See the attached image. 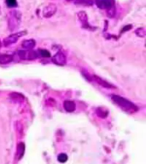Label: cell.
<instances>
[{
    "instance_id": "cell-1",
    "label": "cell",
    "mask_w": 146,
    "mask_h": 164,
    "mask_svg": "<svg viewBox=\"0 0 146 164\" xmlns=\"http://www.w3.org/2000/svg\"><path fill=\"white\" fill-rule=\"evenodd\" d=\"M111 99L114 102L115 104L121 107L124 111H127L128 113H134L137 112L138 109V106H136L132 102L129 101L128 99H125L119 95H111Z\"/></svg>"
},
{
    "instance_id": "cell-2",
    "label": "cell",
    "mask_w": 146,
    "mask_h": 164,
    "mask_svg": "<svg viewBox=\"0 0 146 164\" xmlns=\"http://www.w3.org/2000/svg\"><path fill=\"white\" fill-rule=\"evenodd\" d=\"M21 22H22V13L18 10H12L9 15V29L10 31L16 30L21 24Z\"/></svg>"
},
{
    "instance_id": "cell-3",
    "label": "cell",
    "mask_w": 146,
    "mask_h": 164,
    "mask_svg": "<svg viewBox=\"0 0 146 164\" xmlns=\"http://www.w3.org/2000/svg\"><path fill=\"white\" fill-rule=\"evenodd\" d=\"M18 57L22 60H34L39 58V54L37 51H34L32 50H22L17 52Z\"/></svg>"
},
{
    "instance_id": "cell-4",
    "label": "cell",
    "mask_w": 146,
    "mask_h": 164,
    "mask_svg": "<svg viewBox=\"0 0 146 164\" xmlns=\"http://www.w3.org/2000/svg\"><path fill=\"white\" fill-rule=\"evenodd\" d=\"M26 33H27L26 31H22V32H18V33L10 34V35H9L8 37H6V38L4 40L3 44H4V46H9V45H11L16 43V42L18 41V40H19L21 37H22L23 35H25Z\"/></svg>"
},
{
    "instance_id": "cell-5",
    "label": "cell",
    "mask_w": 146,
    "mask_h": 164,
    "mask_svg": "<svg viewBox=\"0 0 146 164\" xmlns=\"http://www.w3.org/2000/svg\"><path fill=\"white\" fill-rule=\"evenodd\" d=\"M57 7L55 4H49L45 7H44L42 10V16L45 18H50L54 16L57 12Z\"/></svg>"
},
{
    "instance_id": "cell-6",
    "label": "cell",
    "mask_w": 146,
    "mask_h": 164,
    "mask_svg": "<svg viewBox=\"0 0 146 164\" xmlns=\"http://www.w3.org/2000/svg\"><path fill=\"white\" fill-rule=\"evenodd\" d=\"M92 80L95 81L97 82L98 85H100L101 86H103V87H104V88H107V89H112V88L115 89V88H116V86H114L113 84H111V83L108 82L107 81H105V80L102 79L101 77L97 76L96 74H93V75H92Z\"/></svg>"
},
{
    "instance_id": "cell-7",
    "label": "cell",
    "mask_w": 146,
    "mask_h": 164,
    "mask_svg": "<svg viewBox=\"0 0 146 164\" xmlns=\"http://www.w3.org/2000/svg\"><path fill=\"white\" fill-rule=\"evenodd\" d=\"M52 62L57 64V65L59 66H63L66 64L67 63V58L64 55V53L59 51L56 53L53 57H52Z\"/></svg>"
},
{
    "instance_id": "cell-8",
    "label": "cell",
    "mask_w": 146,
    "mask_h": 164,
    "mask_svg": "<svg viewBox=\"0 0 146 164\" xmlns=\"http://www.w3.org/2000/svg\"><path fill=\"white\" fill-rule=\"evenodd\" d=\"M77 17H78V19L80 20L81 22V26L83 28H86V29H89V30H92L90 26L89 22H88V17L86 15V13L85 11H80L78 14H77Z\"/></svg>"
},
{
    "instance_id": "cell-9",
    "label": "cell",
    "mask_w": 146,
    "mask_h": 164,
    "mask_svg": "<svg viewBox=\"0 0 146 164\" xmlns=\"http://www.w3.org/2000/svg\"><path fill=\"white\" fill-rule=\"evenodd\" d=\"M95 3L99 9H107L114 5V0H95Z\"/></svg>"
},
{
    "instance_id": "cell-10",
    "label": "cell",
    "mask_w": 146,
    "mask_h": 164,
    "mask_svg": "<svg viewBox=\"0 0 146 164\" xmlns=\"http://www.w3.org/2000/svg\"><path fill=\"white\" fill-rule=\"evenodd\" d=\"M63 107H64V109L67 112H73L76 109V104L75 103L71 101V100H66L63 103Z\"/></svg>"
},
{
    "instance_id": "cell-11",
    "label": "cell",
    "mask_w": 146,
    "mask_h": 164,
    "mask_svg": "<svg viewBox=\"0 0 146 164\" xmlns=\"http://www.w3.org/2000/svg\"><path fill=\"white\" fill-rule=\"evenodd\" d=\"M35 45H36V42L32 39L23 40L22 44V48H24L25 50H32V48L35 47Z\"/></svg>"
},
{
    "instance_id": "cell-12",
    "label": "cell",
    "mask_w": 146,
    "mask_h": 164,
    "mask_svg": "<svg viewBox=\"0 0 146 164\" xmlns=\"http://www.w3.org/2000/svg\"><path fill=\"white\" fill-rule=\"evenodd\" d=\"M9 98L16 103H21L24 100V96L18 92H11L9 94Z\"/></svg>"
},
{
    "instance_id": "cell-13",
    "label": "cell",
    "mask_w": 146,
    "mask_h": 164,
    "mask_svg": "<svg viewBox=\"0 0 146 164\" xmlns=\"http://www.w3.org/2000/svg\"><path fill=\"white\" fill-rule=\"evenodd\" d=\"M13 61V56L9 54H1L0 55V64H7Z\"/></svg>"
},
{
    "instance_id": "cell-14",
    "label": "cell",
    "mask_w": 146,
    "mask_h": 164,
    "mask_svg": "<svg viewBox=\"0 0 146 164\" xmlns=\"http://www.w3.org/2000/svg\"><path fill=\"white\" fill-rule=\"evenodd\" d=\"M25 153V145L24 143L21 142L19 143L18 146H17V157H18V160H21L22 157L24 156Z\"/></svg>"
},
{
    "instance_id": "cell-15",
    "label": "cell",
    "mask_w": 146,
    "mask_h": 164,
    "mask_svg": "<svg viewBox=\"0 0 146 164\" xmlns=\"http://www.w3.org/2000/svg\"><path fill=\"white\" fill-rule=\"evenodd\" d=\"M96 112H97V115L101 118H106L109 115V110L106 108H103V107L97 108Z\"/></svg>"
},
{
    "instance_id": "cell-16",
    "label": "cell",
    "mask_w": 146,
    "mask_h": 164,
    "mask_svg": "<svg viewBox=\"0 0 146 164\" xmlns=\"http://www.w3.org/2000/svg\"><path fill=\"white\" fill-rule=\"evenodd\" d=\"M115 14H116V9L114 6H111L109 9H107V17H109V18H114L115 17Z\"/></svg>"
},
{
    "instance_id": "cell-17",
    "label": "cell",
    "mask_w": 146,
    "mask_h": 164,
    "mask_svg": "<svg viewBox=\"0 0 146 164\" xmlns=\"http://www.w3.org/2000/svg\"><path fill=\"white\" fill-rule=\"evenodd\" d=\"M135 34L138 36V37H140V38H145L146 35V31L145 29V27H138L135 30Z\"/></svg>"
},
{
    "instance_id": "cell-18",
    "label": "cell",
    "mask_w": 146,
    "mask_h": 164,
    "mask_svg": "<svg viewBox=\"0 0 146 164\" xmlns=\"http://www.w3.org/2000/svg\"><path fill=\"white\" fill-rule=\"evenodd\" d=\"M57 160H58V162L61 163H66V162L68 161V156H67V154H65V153H61V154H59L58 156H57Z\"/></svg>"
},
{
    "instance_id": "cell-19",
    "label": "cell",
    "mask_w": 146,
    "mask_h": 164,
    "mask_svg": "<svg viewBox=\"0 0 146 164\" xmlns=\"http://www.w3.org/2000/svg\"><path fill=\"white\" fill-rule=\"evenodd\" d=\"M40 54L41 55V57H43V58H50V53L46 50H40Z\"/></svg>"
},
{
    "instance_id": "cell-20",
    "label": "cell",
    "mask_w": 146,
    "mask_h": 164,
    "mask_svg": "<svg viewBox=\"0 0 146 164\" xmlns=\"http://www.w3.org/2000/svg\"><path fill=\"white\" fill-rule=\"evenodd\" d=\"M6 4L9 7H16L17 6V1L16 0H6Z\"/></svg>"
},
{
    "instance_id": "cell-21",
    "label": "cell",
    "mask_w": 146,
    "mask_h": 164,
    "mask_svg": "<svg viewBox=\"0 0 146 164\" xmlns=\"http://www.w3.org/2000/svg\"><path fill=\"white\" fill-rule=\"evenodd\" d=\"M82 74H84V77H86V79L87 80V81H92V77H91V75L89 74L87 72H84V71H82Z\"/></svg>"
},
{
    "instance_id": "cell-22",
    "label": "cell",
    "mask_w": 146,
    "mask_h": 164,
    "mask_svg": "<svg viewBox=\"0 0 146 164\" xmlns=\"http://www.w3.org/2000/svg\"><path fill=\"white\" fill-rule=\"evenodd\" d=\"M132 27V25H127V26H125V27H123V29L122 30V33H124V32H127V31H129Z\"/></svg>"
},
{
    "instance_id": "cell-23",
    "label": "cell",
    "mask_w": 146,
    "mask_h": 164,
    "mask_svg": "<svg viewBox=\"0 0 146 164\" xmlns=\"http://www.w3.org/2000/svg\"><path fill=\"white\" fill-rule=\"evenodd\" d=\"M0 46H1V42H0Z\"/></svg>"
},
{
    "instance_id": "cell-24",
    "label": "cell",
    "mask_w": 146,
    "mask_h": 164,
    "mask_svg": "<svg viewBox=\"0 0 146 164\" xmlns=\"http://www.w3.org/2000/svg\"><path fill=\"white\" fill-rule=\"evenodd\" d=\"M68 1H71V0H68Z\"/></svg>"
}]
</instances>
